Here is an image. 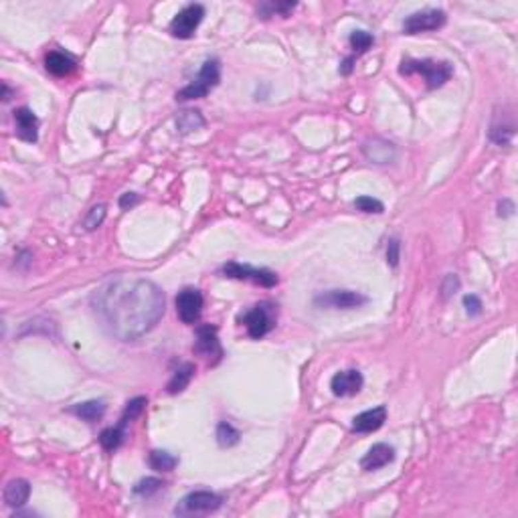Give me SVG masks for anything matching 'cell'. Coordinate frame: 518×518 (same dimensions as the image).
I'll list each match as a JSON object with an SVG mask.
<instances>
[{
	"label": "cell",
	"instance_id": "15",
	"mask_svg": "<svg viewBox=\"0 0 518 518\" xmlns=\"http://www.w3.org/2000/svg\"><path fill=\"white\" fill-rule=\"evenodd\" d=\"M14 124H16V136L25 142H37L38 138V120L37 115L29 108L14 110Z\"/></svg>",
	"mask_w": 518,
	"mask_h": 518
},
{
	"label": "cell",
	"instance_id": "8",
	"mask_svg": "<svg viewBox=\"0 0 518 518\" xmlns=\"http://www.w3.org/2000/svg\"><path fill=\"white\" fill-rule=\"evenodd\" d=\"M447 21L444 10L440 8H427L421 12H413L409 14L403 23V33L405 35H419V33H429V31H438L442 29Z\"/></svg>",
	"mask_w": 518,
	"mask_h": 518
},
{
	"label": "cell",
	"instance_id": "6",
	"mask_svg": "<svg viewBox=\"0 0 518 518\" xmlns=\"http://www.w3.org/2000/svg\"><path fill=\"white\" fill-rule=\"evenodd\" d=\"M225 278L231 280H245V282H254L263 288H273L278 284V273L265 267H251L247 263H239V261H229L225 263L221 269Z\"/></svg>",
	"mask_w": 518,
	"mask_h": 518
},
{
	"label": "cell",
	"instance_id": "11",
	"mask_svg": "<svg viewBox=\"0 0 518 518\" xmlns=\"http://www.w3.org/2000/svg\"><path fill=\"white\" fill-rule=\"evenodd\" d=\"M203 294L196 288H185L177 296V314L185 324H194L203 312Z\"/></svg>",
	"mask_w": 518,
	"mask_h": 518
},
{
	"label": "cell",
	"instance_id": "31",
	"mask_svg": "<svg viewBox=\"0 0 518 518\" xmlns=\"http://www.w3.org/2000/svg\"><path fill=\"white\" fill-rule=\"evenodd\" d=\"M354 207H357L359 211H363V213H374V215H379V213L385 211V205H383L379 199H372V196H367V194L359 196V199L354 201Z\"/></svg>",
	"mask_w": 518,
	"mask_h": 518
},
{
	"label": "cell",
	"instance_id": "10",
	"mask_svg": "<svg viewBox=\"0 0 518 518\" xmlns=\"http://www.w3.org/2000/svg\"><path fill=\"white\" fill-rule=\"evenodd\" d=\"M367 302H369V297L359 294V292H352V290H330L326 294L314 297L316 306L334 308V310H350V308H359Z\"/></svg>",
	"mask_w": 518,
	"mask_h": 518
},
{
	"label": "cell",
	"instance_id": "7",
	"mask_svg": "<svg viewBox=\"0 0 518 518\" xmlns=\"http://www.w3.org/2000/svg\"><path fill=\"white\" fill-rule=\"evenodd\" d=\"M205 19V6L203 4H186L183 10L177 12V16L170 23V35L177 38H190L199 25Z\"/></svg>",
	"mask_w": 518,
	"mask_h": 518
},
{
	"label": "cell",
	"instance_id": "27",
	"mask_svg": "<svg viewBox=\"0 0 518 518\" xmlns=\"http://www.w3.org/2000/svg\"><path fill=\"white\" fill-rule=\"evenodd\" d=\"M146 405H148V399H146V397H136V399L128 401V405H126L124 413H122V417H120V425H124V427H126L130 421H134L136 417H140Z\"/></svg>",
	"mask_w": 518,
	"mask_h": 518
},
{
	"label": "cell",
	"instance_id": "9",
	"mask_svg": "<svg viewBox=\"0 0 518 518\" xmlns=\"http://www.w3.org/2000/svg\"><path fill=\"white\" fill-rule=\"evenodd\" d=\"M194 352L201 354L207 363L217 365L223 359V348L219 342V333L211 324H201L196 328V340H194Z\"/></svg>",
	"mask_w": 518,
	"mask_h": 518
},
{
	"label": "cell",
	"instance_id": "24",
	"mask_svg": "<svg viewBox=\"0 0 518 518\" xmlns=\"http://www.w3.org/2000/svg\"><path fill=\"white\" fill-rule=\"evenodd\" d=\"M294 8H296V2H263L258 6V16L261 19H269L273 14L288 16Z\"/></svg>",
	"mask_w": 518,
	"mask_h": 518
},
{
	"label": "cell",
	"instance_id": "19",
	"mask_svg": "<svg viewBox=\"0 0 518 518\" xmlns=\"http://www.w3.org/2000/svg\"><path fill=\"white\" fill-rule=\"evenodd\" d=\"M192 376H194V365H192V363H183L179 369L172 372V379H170L168 385H166V393H168V395H179V393H183L186 387H188V383H190Z\"/></svg>",
	"mask_w": 518,
	"mask_h": 518
},
{
	"label": "cell",
	"instance_id": "1",
	"mask_svg": "<svg viewBox=\"0 0 518 518\" xmlns=\"http://www.w3.org/2000/svg\"><path fill=\"white\" fill-rule=\"evenodd\" d=\"M91 308L111 336L132 342L160 322L166 300L162 288L146 278L117 275L91 294Z\"/></svg>",
	"mask_w": 518,
	"mask_h": 518
},
{
	"label": "cell",
	"instance_id": "17",
	"mask_svg": "<svg viewBox=\"0 0 518 518\" xmlns=\"http://www.w3.org/2000/svg\"><path fill=\"white\" fill-rule=\"evenodd\" d=\"M363 154L369 158L370 162H374V164H389V162H393V160H395L397 150H395V144L374 138V140L365 142V146H363Z\"/></svg>",
	"mask_w": 518,
	"mask_h": 518
},
{
	"label": "cell",
	"instance_id": "20",
	"mask_svg": "<svg viewBox=\"0 0 518 518\" xmlns=\"http://www.w3.org/2000/svg\"><path fill=\"white\" fill-rule=\"evenodd\" d=\"M69 413L81 417V419L87 421V423H95V421H100V419L104 417V413H106V403H104V401H98V399L85 401V403H77V405H74V407L69 409Z\"/></svg>",
	"mask_w": 518,
	"mask_h": 518
},
{
	"label": "cell",
	"instance_id": "12",
	"mask_svg": "<svg viewBox=\"0 0 518 518\" xmlns=\"http://www.w3.org/2000/svg\"><path fill=\"white\" fill-rule=\"evenodd\" d=\"M365 385V379L361 374V370L348 369L336 372L330 381V389L336 397H352L357 395Z\"/></svg>",
	"mask_w": 518,
	"mask_h": 518
},
{
	"label": "cell",
	"instance_id": "30",
	"mask_svg": "<svg viewBox=\"0 0 518 518\" xmlns=\"http://www.w3.org/2000/svg\"><path fill=\"white\" fill-rule=\"evenodd\" d=\"M104 219H106V205H95V207L89 209L87 217L83 219V227L87 231H93L104 223Z\"/></svg>",
	"mask_w": 518,
	"mask_h": 518
},
{
	"label": "cell",
	"instance_id": "2",
	"mask_svg": "<svg viewBox=\"0 0 518 518\" xmlns=\"http://www.w3.org/2000/svg\"><path fill=\"white\" fill-rule=\"evenodd\" d=\"M221 81V63L219 59H207L192 83H188L181 91H177V102L203 100L215 89Z\"/></svg>",
	"mask_w": 518,
	"mask_h": 518
},
{
	"label": "cell",
	"instance_id": "4",
	"mask_svg": "<svg viewBox=\"0 0 518 518\" xmlns=\"http://www.w3.org/2000/svg\"><path fill=\"white\" fill-rule=\"evenodd\" d=\"M223 498L215 492L209 490H194L190 494H186L185 498L179 502V506L174 508L177 517H201V515H209L215 513L221 506Z\"/></svg>",
	"mask_w": 518,
	"mask_h": 518
},
{
	"label": "cell",
	"instance_id": "23",
	"mask_svg": "<svg viewBox=\"0 0 518 518\" xmlns=\"http://www.w3.org/2000/svg\"><path fill=\"white\" fill-rule=\"evenodd\" d=\"M124 438H126V427L117 423L115 427H108V429H104V431H102V436H100V444H102L104 449L113 451V449H117V447L122 445Z\"/></svg>",
	"mask_w": 518,
	"mask_h": 518
},
{
	"label": "cell",
	"instance_id": "21",
	"mask_svg": "<svg viewBox=\"0 0 518 518\" xmlns=\"http://www.w3.org/2000/svg\"><path fill=\"white\" fill-rule=\"evenodd\" d=\"M148 464L152 470L156 472H172L179 466V458L172 455L170 451H162V449H154L150 451Z\"/></svg>",
	"mask_w": 518,
	"mask_h": 518
},
{
	"label": "cell",
	"instance_id": "13",
	"mask_svg": "<svg viewBox=\"0 0 518 518\" xmlns=\"http://www.w3.org/2000/svg\"><path fill=\"white\" fill-rule=\"evenodd\" d=\"M385 421H387V407L381 405V407L369 409V411L359 413L352 419V431H357V433H372V431L381 429Z\"/></svg>",
	"mask_w": 518,
	"mask_h": 518
},
{
	"label": "cell",
	"instance_id": "25",
	"mask_svg": "<svg viewBox=\"0 0 518 518\" xmlns=\"http://www.w3.org/2000/svg\"><path fill=\"white\" fill-rule=\"evenodd\" d=\"M215 436H217V444L221 447H233V445L239 444V438H241V433L229 421H219L217 423Z\"/></svg>",
	"mask_w": 518,
	"mask_h": 518
},
{
	"label": "cell",
	"instance_id": "35",
	"mask_svg": "<svg viewBox=\"0 0 518 518\" xmlns=\"http://www.w3.org/2000/svg\"><path fill=\"white\" fill-rule=\"evenodd\" d=\"M138 203H140V196H138L136 192H124V194L120 196V207H122L124 211L136 207Z\"/></svg>",
	"mask_w": 518,
	"mask_h": 518
},
{
	"label": "cell",
	"instance_id": "26",
	"mask_svg": "<svg viewBox=\"0 0 518 518\" xmlns=\"http://www.w3.org/2000/svg\"><path fill=\"white\" fill-rule=\"evenodd\" d=\"M515 136V124H492L490 128V140L498 146H508Z\"/></svg>",
	"mask_w": 518,
	"mask_h": 518
},
{
	"label": "cell",
	"instance_id": "37",
	"mask_svg": "<svg viewBox=\"0 0 518 518\" xmlns=\"http://www.w3.org/2000/svg\"><path fill=\"white\" fill-rule=\"evenodd\" d=\"M10 100V87L8 83H2V102H8Z\"/></svg>",
	"mask_w": 518,
	"mask_h": 518
},
{
	"label": "cell",
	"instance_id": "34",
	"mask_svg": "<svg viewBox=\"0 0 518 518\" xmlns=\"http://www.w3.org/2000/svg\"><path fill=\"white\" fill-rule=\"evenodd\" d=\"M458 288H460V280L455 278V275H447L444 282V286H442V297L447 300V297L451 296V294H455L458 292Z\"/></svg>",
	"mask_w": 518,
	"mask_h": 518
},
{
	"label": "cell",
	"instance_id": "22",
	"mask_svg": "<svg viewBox=\"0 0 518 518\" xmlns=\"http://www.w3.org/2000/svg\"><path fill=\"white\" fill-rule=\"evenodd\" d=\"M205 126V117L201 115V111L196 110H186L181 111L177 115V128L183 132V134H188V132H194L199 128Z\"/></svg>",
	"mask_w": 518,
	"mask_h": 518
},
{
	"label": "cell",
	"instance_id": "33",
	"mask_svg": "<svg viewBox=\"0 0 518 518\" xmlns=\"http://www.w3.org/2000/svg\"><path fill=\"white\" fill-rule=\"evenodd\" d=\"M464 306H466V312H468L470 316H478V314H482L480 297L474 296V294L464 297Z\"/></svg>",
	"mask_w": 518,
	"mask_h": 518
},
{
	"label": "cell",
	"instance_id": "3",
	"mask_svg": "<svg viewBox=\"0 0 518 518\" xmlns=\"http://www.w3.org/2000/svg\"><path fill=\"white\" fill-rule=\"evenodd\" d=\"M401 75H421L429 89L442 87L445 81L451 79L453 67L447 61H433V59H405L399 67Z\"/></svg>",
	"mask_w": 518,
	"mask_h": 518
},
{
	"label": "cell",
	"instance_id": "36",
	"mask_svg": "<svg viewBox=\"0 0 518 518\" xmlns=\"http://www.w3.org/2000/svg\"><path fill=\"white\" fill-rule=\"evenodd\" d=\"M352 63H354V57H348V59H344V63H342V67H340V74L348 75L352 71Z\"/></svg>",
	"mask_w": 518,
	"mask_h": 518
},
{
	"label": "cell",
	"instance_id": "32",
	"mask_svg": "<svg viewBox=\"0 0 518 518\" xmlns=\"http://www.w3.org/2000/svg\"><path fill=\"white\" fill-rule=\"evenodd\" d=\"M399 258H401V243H399V239H391L389 247H387V263L391 267H397Z\"/></svg>",
	"mask_w": 518,
	"mask_h": 518
},
{
	"label": "cell",
	"instance_id": "14",
	"mask_svg": "<svg viewBox=\"0 0 518 518\" xmlns=\"http://www.w3.org/2000/svg\"><path fill=\"white\" fill-rule=\"evenodd\" d=\"M395 460V449L389 444H374L369 451L365 453V458L361 460V468L365 472H374L385 468L387 464H391Z\"/></svg>",
	"mask_w": 518,
	"mask_h": 518
},
{
	"label": "cell",
	"instance_id": "28",
	"mask_svg": "<svg viewBox=\"0 0 518 518\" xmlns=\"http://www.w3.org/2000/svg\"><path fill=\"white\" fill-rule=\"evenodd\" d=\"M162 488H164V482L162 480H158V478H144V480H140L134 486V494L148 498L152 494L160 492Z\"/></svg>",
	"mask_w": 518,
	"mask_h": 518
},
{
	"label": "cell",
	"instance_id": "16",
	"mask_svg": "<svg viewBox=\"0 0 518 518\" xmlns=\"http://www.w3.org/2000/svg\"><path fill=\"white\" fill-rule=\"evenodd\" d=\"M29 496H31V484L23 478H14L10 480L6 486H4V492H2V498H4V504L10 506V508H21L29 502Z\"/></svg>",
	"mask_w": 518,
	"mask_h": 518
},
{
	"label": "cell",
	"instance_id": "29",
	"mask_svg": "<svg viewBox=\"0 0 518 518\" xmlns=\"http://www.w3.org/2000/svg\"><path fill=\"white\" fill-rule=\"evenodd\" d=\"M348 41H350V47H352L357 53H367L370 47H372V43H374L372 35L367 33V31H354Z\"/></svg>",
	"mask_w": 518,
	"mask_h": 518
},
{
	"label": "cell",
	"instance_id": "18",
	"mask_svg": "<svg viewBox=\"0 0 518 518\" xmlns=\"http://www.w3.org/2000/svg\"><path fill=\"white\" fill-rule=\"evenodd\" d=\"M45 67L47 71L55 77H67L71 75L77 69V63L71 55L67 53H61V51H51L47 57H45Z\"/></svg>",
	"mask_w": 518,
	"mask_h": 518
},
{
	"label": "cell",
	"instance_id": "5",
	"mask_svg": "<svg viewBox=\"0 0 518 518\" xmlns=\"http://www.w3.org/2000/svg\"><path fill=\"white\" fill-rule=\"evenodd\" d=\"M275 320H278V310L269 302H261L241 316V322L245 324L251 338H263L265 334L271 333L275 326Z\"/></svg>",
	"mask_w": 518,
	"mask_h": 518
}]
</instances>
